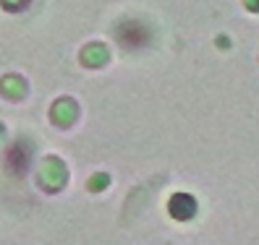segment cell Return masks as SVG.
I'll use <instances>...</instances> for the list:
<instances>
[{
	"mask_svg": "<svg viewBox=\"0 0 259 245\" xmlns=\"http://www.w3.org/2000/svg\"><path fill=\"white\" fill-rule=\"evenodd\" d=\"M170 214L176 219H191L196 214V201L186 193H178V196L170 198Z\"/></svg>",
	"mask_w": 259,
	"mask_h": 245,
	"instance_id": "6da1fadb",
	"label": "cell"
}]
</instances>
